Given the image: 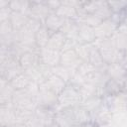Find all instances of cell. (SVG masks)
Listing matches in <instances>:
<instances>
[{
  "mask_svg": "<svg viewBox=\"0 0 127 127\" xmlns=\"http://www.w3.org/2000/svg\"><path fill=\"white\" fill-rule=\"evenodd\" d=\"M93 44L97 47V49L106 64H121L126 56V53L118 50L112 44L110 39H105V40L96 39Z\"/></svg>",
  "mask_w": 127,
  "mask_h": 127,
  "instance_id": "6da1fadb",
  "label": "cell"
},
{
  "mask_svg": "<svg viewBox=\"0 0 127 127\" xmlns=\"http://www.w3.org/2000/svg\"><path fill=\"white\" fill-rule=\"evenodd\" d=\"M81 102H82V97L78 88L73 85L67 84L66 87L58 96V104L56 111L60 109H66V108L78 106L81 104Z\"/></svg>",
  "mask_w": 127,
  "mask_h": 127,
  "instance_id": "7a4b0ae2",
  "label": "cell"
},
{
  "mask_svg": "<svg viewBox=\"0 0 127 127\" xmlns=\"http://www.w3.org/2000/svg\"><path fill=\"white\" fill-rule=\"evenodd\" d=\"M36 102L38 106L52 108L56 110L58 104V95L53 92L45 83H42L40 85V91L36 98Z\"/></svg>",
  "mask_w": 127,
  "mask_h": 127,
  "instance_id": "3957f363",
  "label": "cell"
},
{
  "mask_svg": "<svg viewBox=\"0 0 127 127\" xmlns=\"http://www.w3.org/2000/svg\"><path fill=\"white\" fill-rule=\"evenodd\" d=\"M40 50L38 47H35L31 50L26 51L19 57L20 65L24 70L31 69L41 64L40 61Z\"/></svg>",
  "mask_w": 127,
  "mask_h": 127,
  "instance_id": "277c9868",
  "label": "cell"
},
{
  "mask_svg": "<svg viewBox=\"0 0 127 127\" xmlns=\"http://www.w3.org/2000/svg\"><path fill=\"white\" fill-rule=\"evenodd\" d=\"M90 115H91V121H93L100 127H107L111 122L113 113L111 112V110L104 101L103 104L100 105L96 110H94Z\"/></svg>",
  "mask_w": 127,
  "mask_h": 127,
  "instance_id": "5b68a950",
  "label": "cell"
},
{
  "mask_svg": "<svg viewBox=\"0 0 127 127\" xmlns=\"http://www.w3.org/2000/svg\"><path fill=\"white\" fill-rule=\"evenodd\" d=\"M118 26L119 25L116 22H114L111 18L102 21L98 26L94 28L96 39H100V40L109 39L117 31Z\"/></svg>",
  "mask_w": 127,
  "mask_h": 127,
  "instance_id": "8992f818",
  "label": "cell"
},
{
  "mask_svg": "<svg viewBox=\"0 0 127 127\" xmlns=\"http://www.w3.org/2000/svg\"><path fill=\"white\" fill-rule=\"evenodd\" d=\"M0 125L1 127H10L14 125H19L15 108L13 104L0 105Z\"/></svg>",
  "mask_w": 127,
  "mask_h": 127,
  "instance_id": "52a82bcc",
  "label": "cell"
},
{
  "mask_svg": "<svg viewBox=\"0 0 127 127\" xmlns=\"http://www.w3.org/2000/svg\"><path fill=\"white\" fill-rule=\"evenodd\" d=\"M51 13L48 8L46 1H31V8L29 12V17L36 19L44 24L46 18Z\"/></svg>",
  "mask_w": 127,
  "mask_h": 127,
  "instance_id": "ba28073f",
  "label": "cell"
},
{
  "mask_svg": "<svg viewBox=\"0 0 127 127\" xmlns=\"http://www.w3.org/2000/svg\"><path fill=\"white\" fill-rule=\"evenodd\" d=\"M40 61L41 64L54 67L61 63V52L53 50L49 47L43 48L40 50Z\"/></svg>",
  "mask_w": 127,
  "mask_h": 127,
  "instance_id": "9c48e42d",
  "label": "cell"
},
{
  "mask_svg": "<svg viewBox=\"0 0 127 127\" xmlns=\"http://www.w3.org/2000/svg\"><path fill=\"white\" fill-rule=\"evenodd\" d=\"M81 61L78 58L75 50H66L61 52V63L60 64L68 67L72 70H76L81 64Z\"/></svg>",
  "mask_w": 127,
  "mask_h": 127,
  "instance_id": "30bf717a",
  "label": "cell"
},
{
  "mask_svg": "<svg viewBox=\"0 0 127 127\" xmlns=\"http://www.w3.org/2000/svg\"><path fill=\"white\" fill-rule=\"evenodd\" d=\"M34 115L42 122V124L45 127H49L55 124V116H56L55 109L38 106L34 112Z\"/></svg>",
  "mask_w": 127,
  "mask_h": 127,
  "instance_id": "8fae6325",
  "label": "cell"
},
{
  "mask_svg": "<svg viewBox=\"0 0 127 127\" xmlns=\"http://www.w3.org/2000/svg\"><path fill=\"white\" fill-rule=\"evenodd\" d=\"M65 23V19L60 16L57 12H51L44 22V26L51 32L56 33L62 31L64 25Z\"/></svg>",
  "mask_w": 127,
  "mask_h": 127,
  "instance_id": "7c38bea8",
  "label": "cell"
},
{
  "mask_svg": "<svg viewBox=\"0 0 127 127\" xmlns=\"http://www.w3.org/2000/svg\"><path fill=\"white\" fill-rule=\"evenodd\" d=\"M14 93L15 89L11 83L4 78H0V105L11 104Z\"/></svg>",
  "mask_w": 127,
  "mask_h": 127,
  "instance_id": "4fadbf2b",
  "label": "cell"
},
{
  "mask_svg": "<svg viewBox=\"0 0 127 127\" xmlns=\"http://www.w3.org/2000/svg\"><path fill=\"white\" fill-rule=\"evenodd\" d=\"M105 72L110 79L123 81L127 76L126 68L121 64H109L105 67Z\"/></svg>",
  "mask_w": 127,
  "mask_h": 127,
  "instance_id": "5bb4252c",
  "label": "cell"
},
{
  "mask_svg": "<svg viewBox=\"0 0 127 127\" xmlns=\"http://www.w3.org/2000/svg\"><path fill=\"white\" fill-rule=\"evenodd\" d=\"M78 42L82 44H92L96 40V35L94 28L84 25V24H78Z\"/></svg>",
  "mask_w": 127,
  "mask_h": 127,
  "instance_id": "9a60e30c",
  "label": "cell"
},
{
  "mask_svg": "<svg viewBox=\"0 0 127 127\" xmlns=\"http://www.w3.org/2000/svg\"><path fill=\"white\" fill-rule=\"evenodd\" d=\"M53 92H55L58 96H59V94L66 87V85H67V83L64 81V80H63L62 78H60L59 76H57V75H55V74H52L45 82H44Z\"/></svg>",
  "mask_w": 127,
  "mask_h": 127,
  "instance_id": "2e32d148",
  "label": "cell"
},
{
  "mask_svg": "<svg viewBox=\"0 0 127 127\" xmlns=\"http://www.w3.org/2000/svg\"><path fill=\"white\" fill-rule=\"evenodd\" d=\"M65 41H66V37L64 36V34L63 32L60 31V32L52 33L47 47H49V48H51L53 50L62 52L64 47Z\"/></svg>",
  "mask_w": 127,
  "mask_h": 127,
  "instance_id": "e0dca14e",
  "label": "cell"
},
{
  "mask_svg": "<svg viewBox=\"0 0 127 127\" xmlns=\"http://www.w3.org/2000/svg\"><path fill=\"white\" fill-rule=\"evenodd\" d=\"M78 29H79V25L75 20H65V23L61 32L64 34L66 39H72L78 41Z\"/></svg>",
  "mask_w": 127,
  "mask_h": 127,
  "instance_id": "ac0fdd59",
  "label": "cell"
},
{
  "mask_svg": "<svg viewBox=\"0 0 127 127\" xmlns=\"http://www.w3.org/2000/svg\"><path fill=\"white\" fill-rule=\"evenodd\" d=\"M31 81L32 80H31L30 76L26 73V71H23L20 74H18L17 76H15L13 79H11L9 82L11 83L12 87L15 90H25L29 86Z\"/></svg>",
  "mask_w": 127,
  "mask_h": 127,
  "instance_id": "d6986e66",
  "label": "cell"
},
{
  "mask_svg": "<svg viewBox=\"0 0 127 127\" xmlns=\"http://www.w3.org/2000/svg\"><path fill=\"white\" fill-rule=\"evenodd\" d=\"M123 81L115 80V79H108L106 84L104 85V90H105V97L106 96H114L117 94H120L123 92V87H122Z\"/></svg>",
  "mask_w": 127,
  "mask_h": 127,
  "instance_id": "ffe728a7",
  "label": "cell"
},
{
  "mask_svg": "<svg viewBox=\"0 0 127 127\" xmlns=\"http://www.w3.org/2000/svg\"><path fill=\"white\" fill-rule=\"evenodd\" d=\"M52 33L43 25L40 30L36 33L35 35V40H36V46L39 48V49H43V48H46L48 46V43H49V40H50V37H51Z\"/></svg>",
  "mask_w": 127,
  "mask_h": 127,
  "instance_id": "44dd1931",
  "label": "cell"
},
{
  "mask_svg": "<svg viewBox=\"0 0 127 127\" xmlns=\"http://www.w3.org/2000/svg\"><path fill=\"white\" fill-rule=\"evenodd\" d=\"M9 6L13 12H18L22 14H26L29 16L31 1L28 0H10Z\"/></svg>",
  "mask_w": 127,
  "mask_h": 127,
  "instance_id": "7402d4cb",
  "label": "cell"
},
{
  "mask_svg": "<svg viewBox=\"0 0 127 127\" xmlns=\"http://www.w3.org/2000/svg\"><path fill=\"white\" fill-rule=\"evenodd\" d=\"M52 71H53V74L59 76L60 78H62L63 80H64L68 84L75 70H72L68 67L62 65V64H58V65L52 67Z\"/></svg>",
  "mask_w": 127,
  "mask_h": 127,
  "instance_id": "603a6c76",
  "label": "cell"
},
{
  "mask_svg": "<svg viewBox=\"0 0 127 127\" xmlns=\"http://www.w3.org/2000/svg\"><path fill=\"white\" fill-rule=\"evenodd\" d=\"M28 19H29V16L26 15V14H22V13H18V12H13L9 21H10L13 29L15 31H18V30L22 29L26 25Z\"/></svg>",
  "mask_w": 127,
  "mask_h": 127,
  "instance_id": "cb8c5ba5",
  "label": "cell"
},
{
  "mask_svg": "<svg viewBox=\"0 0 127 127\" xmlns=\"http://www.w3.org/2000/svg\"><path fill=\"white\" fill-rule=\"evenodd\" d=\"M107 2L112 13H120L125 11L127 8V1L117 0V1H107Z\"/></svg>",
  "mask_w": 127,
  "mask_h": 127,
  "instance_id": "d4e9b609",
  "label": "cell"
},
{
  "mask_svg": "<svg viewBox=\"0 0 127 127\" xmlns=\"http://www.w3.org/2000/svg\"><path fill=\"white\" fill-rule=\"evenodd\" d=\"M14 29L10 23V21H4L0 22V37L3 36H9L14 33Z\"/></svg>",
  "mask_w": 127,
  "mask_h": 127,
  "instance_id": "484cf974",
  "label": "cell"
},
{
  "mask_svg": "<svg viewBox=\"0 0 127 127\" xmlns=\"http://www.w3.org/2000/svg\"><path fill=\"white\" fill-rule=\"evenodd\" d=\"M13 11L11 10L10 6H5V7H1L0 8V22H4V21H9L11 18Z\"/></svg>",
  "mask_w": 127,
  "mask_h": 127,
  "instance_id": "4316f807",
  "label": "cell"
},
{
  "mask_svg": "<svg viewBox=\"0 0 127 127\" xmlns=\"http://www.w3.org/2000/svg\"><path fill=\"white\" fill-rule=\"evenodd\" d=\"M24 127H45L42 122L35 116L33 115L25 124H24Z\"/></svg>",
  "mask_w": 127,
  "mask_h": 127,
  "instance_id": "83f0119b",
  "label": "cell"
},
{
  "mask_svg": "<svg viewBox=\"0 0 127 127\" xmlns=\"http://www.w3.org/2000/svg\"><path fill=\"white\" fill-rule=\"evenodd\" d=\"M46 4L51 12H56L62 5V1L60 0H48L46 1Z\"/></svg>",
  "mask_w": 127,
  "mask_h": 127,
  "instance_id": "f1b7e54d",
  "label": "cell"
},
{
  "mask_svg": "<svg viewBox=\"0 0 127 127\" xmlns=\"http://www.w3.org/2000/svg\"><path fill=\"white\" fill-rule=\"evenodd\" d=\"M75 127H100V126L97 125L96 123H94L93 121H90V122H86V123H83V124H79Z\"/></svg>",
  "mask_w": 127,
  "mask_h": 127,
  "instance_id": "f546056e",
  "label": "cell"
},
{
  "mask_svg": "<svg viewBox=\"0 0 127 127\" xmlns=\"http://www.w3.org/2000/svg\"><path fill=\"white\" fill-rule=\"evenodd\" d=\"M122 87H123V92H124L125 94H127V76H126V77H125V79L123 80Z\"/></svg>",
  "mask_w": 127,
  "mask_h": 127,
  "instance_id": "4dcf8cb0",
  "label": "cell"
},
{
  "mask_svg": "<svg viewBox=\"0 0 127 127\" xmlns=\"http://www.w3.org/2000/svg\"><path fill=\"white\" fill-rule=\"evenodd\" d=\"M49 127H58L56 124H54V125H51V126H49Z\"/></svg>",
  "mask_w": 127,
  "mask_h": 127,
  "instance_id": "1f68e13d",
  "label": "cell"
},
{
  "mask_svg": "<svg viewBox=\"0 0 127 127\" xmlns=\"http://www.w3.org/2000/svg\"><path fill=\"white\" fill-rule=\"evenodd\" d=\"M126 72H127V67H126Z\"/></svg>",
  "mask_w": 127,
  "mask_h": 127,
  "instance_id": "d6a6232c",
  "label": "cell"
}]
</instances>
